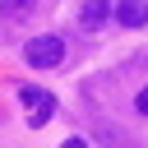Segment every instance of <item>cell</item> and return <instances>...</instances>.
Listing matches in <instances>:
<instances>
[{
    "instance_id": "6da1fadb",
    "label": "cell",
    "mask_w": 148,
    "mask_h": 148,
    "mask_svg": "<svg viewBox=\"0 0 148 148\" xmlns=\"http://www.w3.org/2000/svg\"><path fill=\"white\" fill-rule=\"evenodd\" d=\"M23 60H28L32 69H51V65H60V60H65V37H56V32L32 37V42L23 46Z\"/></svg>"
},
{
    "instance_id": "7a4b0ae2",
    "label": "cell",
    "mask_w": 148,
    "mask_h": 148,
    "mask_svg": "<svg viewBox=\"0 0 148 148\" xmlns=\"http://www.w3.org/2000/svg\"><path fill=\"white\" fill-rule=\"evenodd\" d=\"M18 102L28 106V125H32V130L56 116V97H51L46 88H18Z\"/></svg>"
},
{
    "instance_id": "3957f363",
    "label": "cell",
    "mask_w": 148,
    "mask_h": 148,
    "mask_svg": "<svg viewBox=\"0 0 148 148\" xmlns=\"http://www.w3.org/2000/svg\"><path fill=\"white\" fill-rule=\"evenodd\" d=\"M116 18L125 28H143L148 23V0H116Z\"/></svg>"
},
{
    "instance_id": "277c9868",
    "label": "cell",
    "mask_w": 148,
    "mask_h": 148,
    "mask_svg": "<svg viewBox=\"0 0 148 148\" xmlns=\"http://www.w3.org/2000/svg\"><path fill=\"white\" fill-rule=\"evenodd\" d=\"M28 14H37V0H0V32L18 18H28Z\"/></svg>"
},
{
    "instance_id": "5b68a950",
    "label": "cell",
    "mask_w": 148,
    "mask_h": 148,
    "mask_svg": "<svg viewBox=\"0 0 148 148\" xmlns=\"http://www.w3.org/2000/svg\"><path fill=\"white\" fill-rule=\"evenodd\" d=\"M106 18H111V0H83V9H79L83 28H102Z\"/></svg>"
},
{
    "instance_id": "8992f818",
    "label": "cell",
    "mask_w": 148,
    "mask_h": 148,
    "mask_svg": "<svg viewBox=\"0 0 148 148\" xmlns=\"http://www.w3.org/2000/svg\"><path fill=\"white\" fill-rule=\"evenodd\" d=\"M134 106H139V111L148 116V88H139V97H134Z\"/></svg>"
},
{
    "instance_id": "52a82bcc",
    "label": "cell",
    "mask_w": 148,
    "mask_h": 148,
    "mask_svg": "<svg viewBox=\"0 0 148 148\" xmlns=\"http://www.w3.org/2000/svg\"><path fill=\"white\" fill-rule=\"evenodd\" d=\"M60 148H88V143H83V139H65Z\"/></svg>"
}]
</instances>
